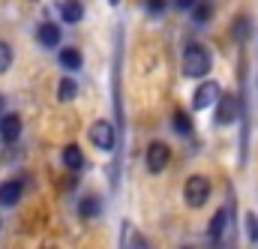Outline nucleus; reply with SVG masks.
I'll return each mask as SVG.
<instances>
[{"mask_svg":"<svg viewBox=\"0 0 258 249\" xmlns=\"http://www.w3.org/2000/svg\"><path fill=\"white\" fill-rule=\"evenodd\" d=\"M108 3H111V6H117V3H120V0H108Z\"/></svg>","mask_w":258,"mask_h":249,"instance_id":"nucleus-25","label":"nucleus"},{"mask_svg":"<svg viewBox=\"0 0 258 249\" xmlns=\"http://www.w3.org/2000/svg\"><path fill=\"white\" fill-rule=\"evenodd\" d=\"M216 99H219V84H216V81H201V87L195 90V96H192V108L195 111L210 108Z\"/></svg>","mask_w":258,"mask_h":249,"instance_id":"nucleus-6","label":"nucleus"},{"mask_svg":"<svg viewBox=\"0 0 258 249\" xmlns=\"http://www.w3.org/2000/svg\"><path fill=\"white\" fill-rule=\"evenodd\" d=\"M192 3H195V0H174V6H177V9H192Z\"/></svg>","mask_w":258,"mask_h":249,"instance_id":"nucleus-23","label":"nucleus"},{"mask_svg":"<svg viewBox=\"0 0 258 249\" xmlns=\"http://www.w3.org/2000/svg\"><path fill=\"white\" fill-rule=\"evenodd\" d=\"M60 15H63L66 24H78L84 18V3L81 0H63L60 3Z\"/></svg>","mask_w":258,"mask_h":249,"instance_id":"nucleus-13","label":"nucleus"},{"mask_svg":"<svg viewBox=\"0 0 258 249\" xmlns=\"http://www.w3.org/2000/svg\"><path fill=\"white\" fill-rule=\"evenodd\" d=\"M18 135H21V117L18 114H6V117H0V138L9 144V141H18Z\"/></svg>","mask_w":258,"mask_h":249,"instance_id":"nucleus-11","label":"nucleus"},{"mask_svg":"<svg viewBox=\"0 0 258 249\" xmlns=\"http://www.w3.org/2000/svg\"><path fill=\"white\" fill-rule=\"evenodd\" d=\"M120 249H147V240L141 237V231L132 225V222H123V234H120Z\"/></svg>","mask_w":258,"mask_h":249,"instance_id":"nucleus-10","label":"nucleus"},{"mask_svg":"<svg viewBox=\"0 0 258 249\" xmlns=\"http://www.w3.org/2000/svg\"><path fill=\"white\" fill-rule=\"evenodd\" d=\"M144 159H147V171L150 174H162L168 168V162H171V147L165 141H150Z\"/></svg>","mask_w":258,"mask_h":249,"instance_id":"nucleus-4","label":"nucleus"},{"mask_svg":"<svg viewBox=\"0 0 258 249\" xmlns=\"http://www.w3.org/2000/svg\"><path fill=\"white\" fill-rule=\"evenodd\" d=\"M0 117H3V96H0Z\"/></svg>","mask_w":258,"mask_h":249,"instance_id":"nucleus-24","label":"nucleus"},{"mask_svg":"<svg viewBox=\"0 0 258 249\" xmlns=\"http://www.w3.org/2000/svg\"><path fill=\"white\" fill-rule=\"evenodd\" d=\"M249 30H252L249 15H237V18H234V24H231V36H234L237 42H243V39H249Z\"/></svg>","mask_w":258,"mask_h":249,"instance_id":"nucleus-18","label":"nucleus"},{"mask_svg":"<svg viewBox=\"0 0 258 249\" xmlns=\"http://www.w3.org/2000/svg\"><path fill=\"white\" fill-rule=\"evenodd\" d=\"M78 213H81L84 219L99 216V213H102V201H99V195H84V198L78 201Z\"/></svg>","mask_w":258,"mask_h":249,"instance_id":"nucleus-14","label":"nucleus"},{"mask_svg":"<svg viewBox=\"0 0 258 249\" xmlns=\"http://www.w3.org/2000/svg\"><path fill=\"white\" fill-rule=\"evenodd\" d=\"M87 135H90V144L99 147V150H117V144H120L117 126L111 120H93L90 129H87Z\"/></svg>","mask_w":258,"mask_h":249,"instance_id":"nucleus-2","label":"nucleus"},{"mask_svg":"<svg viewBox=\"0 0 258 249\" xmlns=\"http://www.w3.org/2000/svg\"><path fill=\"white\" fill-rule=\"evenodd\" d=\"M21 192H24V183L21 180H6L0 183V207H15L21 201Z\"/></svg>","mask_w":258,"mask_h":249,"instance_id":"nucleus-9","label":"nucleus"},{"mask_svg":"<svg viewBox=\"0 0 258 249\" xmlns=\"http://www.w3.org/2000/svg\"><path fill=\"white\" fill-rule=\"evenodd\" d=\"M228 225H231V207H219V210L213 213V219H210V225H207V237H210L213 243H219Z\"/></svg>","mask_w":258,"mask_h":249,"instance_id":"nucleus-7","label":"nucleus"},{"mask_svg":"<svg viewBox=\"0 0 258 249\" xmlns=\"http://www.w3.org/2000/svg\"><path fill=\"white\" fill-rule=\"evenodd\" d=\"M9 66H12V48H9V42L0 39V75H6Z\"/></svg>","mask_w":258,"mask_h":249,"instance_id":"nucleus-21","label":"nucleus"},{"mask_svg":"<svg viewBox=\"0 0 258 249\" xmlns=\"http://www.w3.org/2000/svg\"><path fill=\"white\" fill-rule=\"evenodd\" d=\"M36 39H39L42 48H57V42H60L63 36H60V27H57L54 21H42V24L36 27Z\"/></svg>","mask_w":258,"mask_h":249,"instance_id":"nucleus-8","label":"nucleus"},{"mask_svg":"<svg viewBox=\"0 0 258 249\" xmlns=\"http://www.w3.org/2000/svg\"><path fill=\"white\" fill-rule=\"evenodd\" d=\"M207 198H210V180L204 177V174H192L186 183H183V201H186V207H204L207 204Z\"/></svg>","mask_w":258,"mask_h":249,"instance_id":"nucleus-3","label":"nucleus"},{"mask_svg":"<svg viewBox=\"0 0 258 249\" xmlns=\"http://www.w3.org/2000/svg\"><path fill=\"white\" fill-rule=\"evenodd\" d=\"M78 96V81L75 78H60V84H57V99L60 102H72Z\"/></svg>","mask_w":258,"mask_h":249,"instance_id":"nucleus-16","label":"nucleus"},{"mask_svg":"<svg viewBox=\"0 0 258 249\" xmlns=\"http://www.w3.org/2000/svg\"><path fill=\"white\" fill-rule=\"evenodd\" d=\"M162 9H165V0H147V12L150 15H162Z\"/></svg>","mask_w":258,"mask_h":249,"instance_id":"nucleus-22","label":"nucleus"},{"mask_svg":"<svg viewBox=\"0 0 258 249\" xmlns=\"http://www.w3.org/2000/svg\"><path fill=\"white\" fill-rule=\"evenodd\" d=\"M60 156H63V165L69 171H81V168H84V153H81L78 144H66Z\"/></svg>","mask_w":258,"mask_h":249,"instance_id":"nucleus-12","label":"nucleus"},{"mask_svg":"<svg viewBox=\"0 0 258 249\" xmlns=\"http://www.w3.org/2000/svg\"><path fill=\"white\" fill-rule=\"evenodd\" d=\"M219 102V111H216V123H234L237 117H240V96H234V93H225V96H219L216 99Z\"/></svg>","mask_w":258,"mask_h":249,"instance_id":"nucleus-5","label":"nucleus"},{"mask_svg":"<svg viewBox=\"0 0 258 249\" xmlns=\"http://www.w3.org/2000/svg\"><path fill=\"white\" fill-rule=\"evenodd\" d=\"M60 63H63L66 69H81L84 57H81L78 48H63V51H60Z\"/></svg>","mask_w":258,"mask_h":249,"instance_id":"nucleus-19","label":"nucleus"},{"mask_svg":"<svg viewBox=\"0 0 258 249\" xmlns=\"http://www.w3.org/2000/svg\"><path fill=\"white\" fill-rule=\"evenodd\" d=\"M171 129H174L177 135H192V117H189L183 108H177V111L171 114Z\"/></svg>","mask_w":258,"mask_h":249,"instance_id":"nucleus-15","label":"nucleus"},{"mask_svg":"<svg viewBox=\"0 0 258 249\" xmlns=\"http://www.w3.org/2000/svg\"><path fill=\"white\" fill-rule=\"evenodd\" d=\"M192 18L198 24H207V21L213 18V3H210V0H195L192 3Z\"/></svg>","mask_w":258,"mask_h":249,"instance_id":"nucleus-17","label":"nucleus"},{"mask_svg":"<svg viewBox=\"0 0 258 249\" xmlns=\"http://www.w3.org/2000/svg\"><path fill=\"white\" fill-rule=\"evenodd\" d=\"M180 63H183V75H186V78H204V75L213 69V54H210L207 45H201V42H189Z\"/></svg>","mask_w":258,"mask_h":249,"instance_id":"nucleus-1","label":"nucleus"},{"mask_svg":"<svg viewBox=\"0 0 258 249\" xmlns=\"http://www.w3.org/2000/svg\"><path fill=\"white\" fill-rule=\"evenodd\" d=\"M243 231H246L249 243H258V216L255 213H246L243 216Z\"/></svg>","mask_w":258,"mask_h":249,"instance_id":"nucleus-20","label":"nucleus"}]
</instances>
